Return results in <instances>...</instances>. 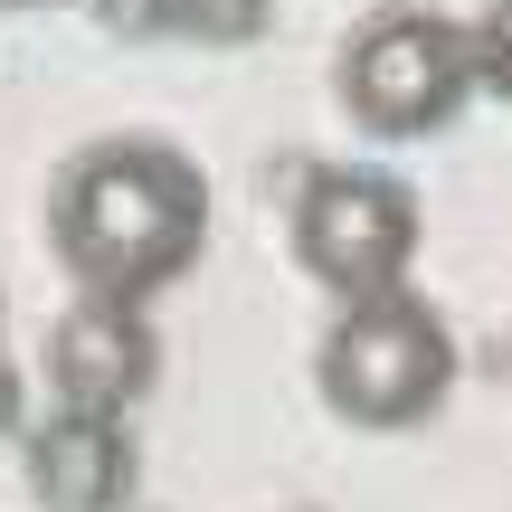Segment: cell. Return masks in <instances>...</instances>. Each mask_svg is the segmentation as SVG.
I'll return each instance as SVG.
<instances>
[{
  "label": "cell",
  "mask_w": 512,
  "mask_h": 512,
  "mask_svg": "<svg viewBox=\"0 0 512 512\" xmlns=\"http://www.w3.org/2000/svg\"><path fill=\"white\" fill-rule=\"evenodd\" d=\"M294 256L342 304L389 294L408 275V256H418V200L389 171H313L304 200H294Z\"/></svg>",
  "instance_id": "cell-4"
},
{
  "label": "cell",
  "mask_w": 512,
  "mask_h": 512,
  "mask_svg": "<svg viewBox=\"0 0 512 512\" xmlns=\"http://www.w3.org/2000/svg\"><path fill=\"white\" fill-rule=\"evenodd\" d=\"M475 67H484V86L512 105V0H494V10L475 19Z\"/></svg>",
  "instance_id": "cell-8"
},
{
  "label": "cell",
  "mask_w": 512,
  "mask_h": 512,
  "mask_svg": "<svg viewBox=\"0 0 512 512\" xmlns=\"http://www.w3.org/2000/svg\"><path fill=\"white\" fill-rule=\"evenodd\" d=\"M209 238V181L190 152L152 143V133H114L57 162L48 181V247L86 294H124L143 304L152 285L200 256Z\"/></svg>",
  "instance_id": "cell-1"
},
{
  "label": "cell",
  "mask_w": 512,
  "mask_h": 512,
  "mask_svg": "<svg viewBox=\"0 0 512 512\" xmlns=\"http://www.w3.org/2000/svg\"><path fill=\"white\" fill-rule=\"evenodd\" d=\"M446 380H456L446 313L418 304L408 285L342 304V323L323 332V361H313V389H323L351 427H408V418H427V408L446 399Z\"/></svg>",
  "instance_id": "cell-3"
},
{
  "label": "cell",
  "mask_w": 512,
  "mask_h": 512,
  "mask_svg": "<svg viewBox=\"0 0 512 512\" xmlns=\"http://www.w3.org/2000/svg\"><path fill=\"white\" fill-rule=\"evenodd\" d=\"M475 86H484L475 29L446 19V10H418V0L370 10L361 29L342 38V57H332V95H342V114L361 133H380V143H418V133L456 124V105Z\"/></svg>",
  "instance_id": "cell-2"
},
{
  "label": "cell",
  "mask_w": 512,
  "mask_h": 512,
  "mask_svg": "<svg viewBox=\"0 0 512 512\" xmlns=\"http://www.w3.org/2000/svg\"><path fill=\"white\" fill-rule=\"evenodd\" d=\"M29 484L48 512H114L133 494V446L114 418L95 408H57L48 427L29 437Z\"/></svg>",
  "instance_id": "cell-6"
},
{
  "label": "cell",
  "mask_w": 512,
  "mask_h": 512,
  "mask_svg": "<svg viewBox=\"0 0 512 512\" xmlns=\"http://www.w3.org/2000/svg\"><path fill=\"white\" fill-rule=\"evenodd\" d=\"M171 29H200V38H247L266 19V0H162Z\"/></svg>",
  "instance_id": "cell-7"
},
{
  "label": "cell",
  "mask_w": 512,
  "mask_h": 512,
  "mask_svg": "<svg viewBox=\"0 0 512 512\" xmlns=\"http://www.w3.org/2000/svg\"><path fill=\"white\" fill-rule=\"evenodd\" d=\"M48 389L57 408H95V418H124L152 389V323L124 294H76L48 332Z\"/></svg>",
  "instance_id": "cell-5"
}]
</instances>
